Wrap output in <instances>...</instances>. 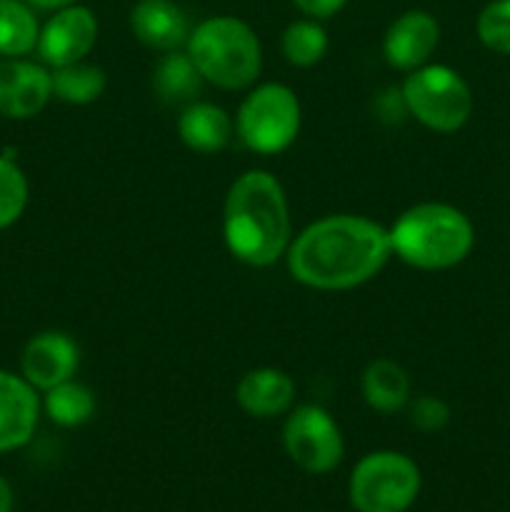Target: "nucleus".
<instances>
[{
    "mask_svg": "<svg viewBox=\"0 0 510 512\" xmlns=\"http://www.w3.org/2000/svg\"><path fill=\"white\" fill-rule=\"evenodd\" d=\"M288 268L313 290H350L368 283L393 255L390 233L363 215L315 220L288 248Z\"/></svg>",
    "mask_w": 510,
    "mask_h": 512,
    "instance_id": "1",
    "label": "nucleus"
},
{
    "mask_svg": "<svg viewBox=\"0 0 510 512\" xmlns=\"http://www.w3.org/2000/svg\"><path fill=\"white\" fill-rule=\"evenodd\" d=\"M225 245L235 260L268 268L290 248V208L285 190L268 170H248L230 185L223 208Z\"/></svg>",
    "mask_w": 510,
    "mask_h": 512,
    "instance_id": "2",
    "label": "nucleus"
},
{
    "mask_svg": "<svg viewBox=\"0 0 510 512\" xmlns=\"http://www.w3.org/2000/svg\"><path fill=\"white\" fill-rule=\"evenodd\" d=\"M393 255L418 270H448L463 263L475 245L473 223L448 203H418L395 220Z\"/></svg>",
    "mask_w": 510,
    "mask_h": 512,
    "instance_id": "3",
    "label": "nucleus"
},
{
    "mask_svg": "<svg viewBox=\"0 0 510 512\" xmlns=\"http://www.w3.org/2000/svg\"><path fill=\"white\" fill-rule=\"evenodd\" d=\"M185 53L203 80L225 90H240L255 83L263 68V48L248 23L233 15H215L190 30Z\"/></svg>",
    "mask_w": 510,
    "mask_h": 512,
    "instance_id": "4",
    "label": "nucleus"
},
{
    "mask_svg": "<svg viewBox=\"0 0 510 512\" xmlns=\"http://www.w3.org/2000/svg\"><path fill=\"white\" fill-rule=\"evenodd\" d=\"M420 468L408 455L378 450L358 460L348 498L358 512H408L420 495Z\"/></svg>",
    "mask_w": 510,
    "mask_h": 512,
    "instance_id": "5",
    "label": "nucleus"
},
{
    "mask_svg": "<svg viewBox=\"0 0 510 512\" xmlns=\"http://www.w3.org/2000/svg\"><path fill=\"white\" fill-rule=\"evenodd\" d=\"M400 95L405 110L435 133H455L473 113L470 85L448 65H420L410 70Z\"/></svg>",
    "mask_w": 510,
    "mask_h": 512,
    "instance_id": "6",
    "label": "nucleus"
},
{
    "mask_svg": "<svg viewBox=\"0 0 510 512\" xmlns=\"http://www.w3.org/2000/svg\"><path fill=\"white\" fill-rule=\"evenodd\" d=\"M240 140L253 153L278 155L300 133V100L288 85L265 83L250 90L235 118Z\"/></svg>",
    "mask_w": 510,
    "mask_h": 512,
    "instance_id": "7",
    "label": "nucleus"
},
{
    "mask_svg": "<svg viewBox=\"0 0 510 512\" xmlns=\"http://www.w3.org/2000/svg\"><path fill=\"white\" fill-rule=\"evenodd\" d=\"M283 448L303 473H333L345 455L343 433L328 410L300 405L290 410L283 425Z\"/></svg>",
    "mask_w": 510,
    "mask_h": 512,
    "instance_id": "8",
    "label": "nucleus"
},
{
    "mask_svg": "<svg viewBox=\"0 0 510 512\" xmlns=\"http://www.w3.org/2000/svg\"><path fill=\"white\" fill-rule=\"evenodd\" d=\"M98 40V18L85 5H68L55 10L48 23L40 28L38 55L50 68L85 60Z\"/></svg>",
    "mask_w": 510,
    "mask_h": 512,
    "instance_id": "9",
    "label": "nucleus"
},
{
    "mask_svg": "<svg viewBox=\"0 0 510 512\" xmlns=\"http://www.w3.org/2000/svg\"><path fill=\"white\" fill-rule=\"evenodd\" d=\"M50 98H53L50 70L25 58H0V115L3 118H35Z\"/></svg>",
    "mask_w": 510,
    "mask_h": 512,
    "instance_id": "10",
    "label": "nucleus"
},
{
    "mask_svg": "<svg viewBox=\"0 0 510 512\" xmlns=\"http://www.w3.org/2000/svg\"><path fill=\"white\" fill-rule=\"evenodd\" d=\"M80 363V350L70 335L58 330H45L25 343L20 355V375L35 390H50L75 375Z\"/></svg>",
    "mask_w": 510,
    "mask_h": 512,
    "instance_id": "11",
    "label": "nucleus"
},
{
    "mask_svg": "<svg viewBox=\"0 0 510 512\" xmlns=\"http://www.w3.org/2000/svg\"><path fill=\"white\" fill-rule=\"evenodd\" d=\"M38 420V390L20 373L0 370V453H13L28 445Z\"/></svg>",
    "mask_w": 510,
    "mask_h": 512,
    "instance_id": "12",
    "label": "nucleus"
},
{
    "mask_svg": "<svg viewBox=\"0 0 510 512\" xmlns=\"http://www.w3.org/2000/svg\"><path fill=\"white\" fill-rule=\"evenodd\" d=\"M440 43V25L425 10H408L398 15L385 30L383 55L398 70H415L428 63Z\"/></svg>",
    "mask_w": 510,
    "mask_h": 512,
    "instance_id": "13",
    "label": "nucleus"
},
{
    "mask_svg": "<svg viewBox=\"0 0 510 512\" xmlns=\"http://www.w3.org/2000/svg\"><path fill=\"white\" fill-rule=\"evenodd\" d=\"M130 30L143 45L153 50H178L188 43L190 25L175 0H138L130 10Z\"/></svg>",
    "mask_w": 510,
    "mask_h": 512,
    "instance_id": "14",
    "label": "nucleus"
},
{
    "mask_svg": "<svg viewBox=\"0 0 510 512\" xmlns=\"http://www.w3.org/2000/svg\"><path fill=\"white\" fill-rule=\"evenodd\" d=\"M235 400L253 418H278L293 408L295 383L280 368H255L238 380Z\"/></svg>",
    "mask_w": 510,
    "mask_h": 512,
    "instance_id": "15",
    "label": "nucleus"
},
{
    "mask_svg": "<svg viewBox=\"0 0 510 512\" xmlns=\"http://www.w3.org/2000/svg\"><path fill=\"white\" fill-rule=\"evenodd\" d=\"M178 133L195 153H220L233 138V120L220 105L188 103L178 118Z\"/></svg>",
    "mask_w": 510,
    "mask_h": 512,
    "instance_id": "16",
    "label": "nucleus"
},
{
    "mask_svg": "<svg viewBox=\"0 0 510 512\" xmlns=\"http://www.w3.org/2000/svg\"><path fill=\"white\" fill-rule=\"evenodd\" d=\"M360 388H363L365 403L383 415L398 413L410 403V378L403 365L395 360H373L365 368Z\"/></svg>",
    "mask_w": 510,
    "mask_h": 512,
    "instance_id": "17",
    "label": "nucleus"
},
{
    "mask_svg": "<svg viewBox=\"0 0 510 512\" xmlns=\"http://www.w3.org/2000/svg\"><path fill=\"white\" fill-rule=\"evenodd\" d=\"M40 23L25 0H0V58H25L38 48Z\"/></svg>",
    "mask_w": 510,
    "mask_h": 512,
    "instance_id": "18",
    "label": "nucleus"
},
{
    "mask_svg": "<svg viewBox=\"0 0 510 512\" xmlns=\"http://www.w3.org/2000/svg\"><path fill=\"white\" fill-rule=\"evenodd\" d=\"M153 85L160 98L168 103H190L200 93L203 75L198 73L188 53L170 50L155 65Z\"/></svg>",
    "mask_w": 510,
    "mask_h": 512,
    "instance_id": "19",
    "label": "nucleus"
},
{
    "mask_svg": "<svg viewBox=\"0 0 510 512\" xmlns=\"http://www.w3.org/2000/svg\"><path fill=\"white\" fill-rule=\"evenodd\" d=\"M45 415L60 428H78L95 415V393L78 380H65L45 390Z\"/></svg>",
    "mask_w": 510,
    "mask_h": 512,
    "instance_id": "20",
    "label": "nucleus"
},
{
    "mask_svg": "<svg viewBox=\"0 0 510 512\" xmlns=\"http://www.w3.org/2000/svg\"><path fill=\"white\" fill-rule=\"evenodd\" d=\"M50 80H53L55 98L70 105L95 103L105 93V85H108L103 68L85 63V60L63 65V68H53L50 70Z\"/></svg>",
    "mask_w": 510,
    "mask_h": 512,
    "instance_id": "21",
    "label": "nucleus"
},
{
    "mask_svg": "<svg viewBox=\"0 0 510 512\" xmlns=\"http://www.w3.org/2000/svg\"><path fill=\"white\" fill-rule=\"evenodd\" d=\"M285 60L298 68H310V65L320 63L328 53V33L323 25L313 18H303L290 23L283 30V40H280Z\"/></svg>",
    "mask_w": 510,
    "mask_h": 512,
    "instance_id": "22",
    "label": "nucleus"
},
{
    "mask_svg": "<svg viewBox=\"0 0 510 512\" xmlns=\"http://www.w3.org/2000/svg\"><path fill=\"white\" fill-rule=\"evenodd\" d=\"M28 178L15 158L0 155V230L10 228L23 218L28 208Z\"/></svg>",
    "mask_w": 510,
    "mask_h": 512,
    "instance_id": "23",
    "label": "nucleus"
},
{
    "mask_svg": "<svg viewBox=\"0 0 510 512\" xmlns=\"http://www.w3.org/2000/svg\"><path fill=\"white\" fill-rule=\"evenodd\" d=\"M480 43L500 55H510V0H490L475 23Z\"/></svg>",
    "mask_w": 510,
    "mask_h": 512,
    "instance_id": "24",
    "label": "nucleus"
},
{
    "mask_svg": "<svg viewBox=\"0 0 510 512\" xmlns=\"http://www.w3.org/2000/svg\"><path fill=\"white\" fill-rule=\"evenodd\" d=\"M450 408L435 395H420L410 403V423L423 433H438L448 425Z\"/></svg>",
    "mask_w": 510,
    "mask_h": 512,
    "instance_id": "25",
    "label": "nucleus"
},
{
    "mask_svg": "<svg viewBox=\"0 0 510 512\" xmlns=\"http://www.w3.org/2000/svg\"><path fill=\"white\" fill-rule=\"evenodd\" d=\"M345 3H348V0H293L295 8L313 20L333 18L335 13H340V10L345 8Z\"/></svg>",
    "mask_w": 510,
    "mask_h": 512,
    "instance_id": "26",
    "label": "nucleus"
},
{
    "mask_svg": "<svg viewBox=\"0 0 510 512\" xmlns=\"http://www.w3.org/2000/svg\"><path fill=\"white\" fill-rule=\"evenodd\" d=\"M13 508H15L13 488H10L8 480L0 475V512H13Z\"/></svg>",
    "mask_w": 510,
    "mask_h": 512,
    "instance_id": "27",
    "label": "nucleus"
},
{
    "mask_svg": "<svg viewBox=\"0 0 510 512\" xmlns=\"http://www.w3.org/2000/svg\"><path fill=\"white\" fill-rule=\"evenodd\" d=\"M28 5H33V8H40V10H60V8H68V5H75L78 0H25Z\"/></svg>",
    "mask_w": 510,
    "mask_h": 512,
    "instance_id": "28",
    "label": "nucleus"
}]
</instances>
